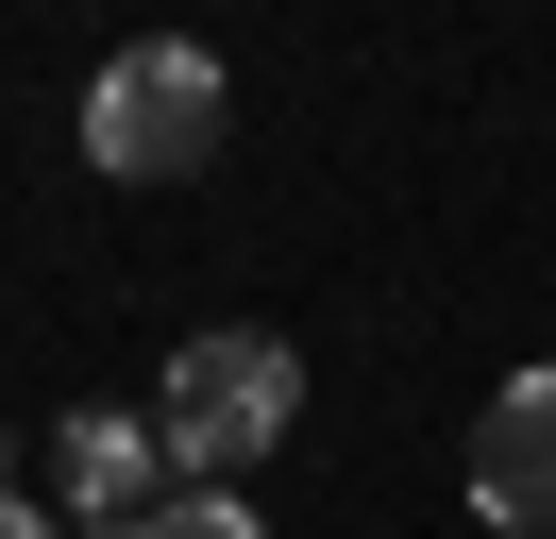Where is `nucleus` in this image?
Returning <instances> with one entry per match:
<instances>
[{
	"label": "nucleus",
	"instance_id": "obj_1",
	"mask_svg": "<svg viewBox=\"0 0 556 539\" xmlns=\"http://www.w3.org/2000/svg\"><path fill=\"white\" fill-rule=\"evenodd\" d=\"M287 422H304V354H287V337H253V321L186 337V354H169V404H152V438H169L186 489H219V472L287 455Z\"/></svg>",
	"mask_w": 556,
	"mask_h": 539
},
{
	"label": "nucleus",
	"instance_id": "obj_2",
	"mask_svg": "<svg viewBox=\"0 0 556 539\" xmlns=\"http://www.w3.org/2000/svg\"><path fill=\"white\" fill-rule=\"evenodd\" d=\"M85 152H102L118 186H186V168L219 152V51H186V34L118 51L102 85H85Z\"/></svg>",
	"mask_w": 556,
	"mask_h": 539
},
{
	"label": "nucleus",
	"instance_id": "obj_3",
	"mask_svg": "<svg viewBox=\"0 0 556 539\" xmlns=\"http://www.w3.org/2000/svg\"><path fill=\"white\" fill-rule=\"evenodd\" d=\"M472 523L489 539H556V371H506L472 422Z\"/></svg>",
	"mask_w": 556,
	"mask_h": 539
},
{
	"label": "nucleus",
	"instance_id": "obj_4",
	"mask_svg": "<svg viewBox=\"0 0 556 539\" xmlns=\"http://www.w3.org/2000/svg\"><path fill=\"white\" fill-rule=\"evenodd\" d=\"M51 489H68V523H118V539H136L186 472H169V438H152V422H68V438H51Z\"/></svg>",
	"mask_w": 556,
	"mask_h": 539
},
{
	"label": "nucleus",
	"instance_id": "obj_5",
	"mask_svg": "<svg viewBox=\"0 0 556 539\" xmlns=\"http://www.w3.org/2000/svg\"><path fill=\"white\" fill-rule=\"evenodd\" d=\"M136 539H270V523H253V505L237 489H169V505H152V523Z\"/></svg>",
	"mask_w": 556,
	"mask_h": 539
},
{
	"label": "nucleus",
	"instance_id": "obj_6",
	"mask_svg": "<svg viewBox=\"0 0 556 539\" xmlns=\"http://www.w3.org/2000/svg\"><path fill=\"white\" fill-rule=\"evenodd\" d=\"M0 539H68V523H51V505H17V489H0Z\"/></svg>",
	"mask_w": 556,
	"mask_h": 539
},
{
	"label": "nucleus",
	"instance_id": "obj_7",
	"mask_svg": "<svg viewBox=\"0 0 556 539\" xmlns=\"http://www.w3.org/2000/svg\"><path fill=\"white\" fill-rule=\"evenodd\" d=\"M0 489H17V438H0Z\"/></svg>",
	"mask_w": 556,
	"mask_h": 539
}]
</instances>
